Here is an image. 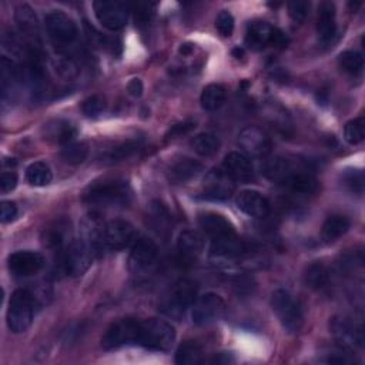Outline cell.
<instances>
[{
	"label": "cell",
	"instance_id": "1",
	"mask_svg": "<svg viewBox=\"0 0 365 365\" xmlns=\"http://www.w3.org/2000/svg\"><path fill=\"white\" fill-rule=\"evenodd\" d=\"M264 175L298 195H308L317 190V180L308 163L288 157H274L262 167Z\"/></svg>",
	"mask_w": 365,
	"mask_h": 365
},
{
	"label": "cell",
	"instance_id": "2",
	"mask_svg": "<svg viewBox=\"0 0 365 365\" xmlns=\"http://www.w3.org/2000/svg\"><path fill=\"white\" fill-rule=\"evenodd\" d=\"M131 197L130 187L125 181L106 180L91 184L83 195L87 205L96 208H113L128 204Z\"/></svg>",
	"mask_w": 365,
	"mask_h": 365
},
{
	"label": "cell",
	"instance_id": "3",
	"mask_svg": "<svg viewBox=\"0 0 365 365\" xmlns=\"http://www.w3.org/2000/svg\"><path fill=\"white\" fill-rule=\"evenodd\" d=\"M174 342L175 329L170 322L158 318L140 321L135 344L151 351L167 352L171 349Z\"/></svg>",
	"mask_w": 365,
	"mask_h": 365
},
{
	"label": "cell",
	"instance_id": "4",
	"mask_svg": "<svg viewBox=\"0 0 365 365\" xmlns=\"http://www.w3.org/2000/svg\"><path fill=\"white\" fill-rule=\"evenodd\" d=\"M37 298L27 289H16L7 308V327L14 334L27 331L33 322Z\"/></svg>",
	"mask_w": 365,
	"mask_h": 365
},
{
	"label": "cell",
	"instance_id": "5",
	"mask_svg": "<svg viewBox=\"0 0 365 365\" xmlns=\"http://www.w3.org/2000/svg\"><path fill=\"white\" fill-rule=\"evenodd\" d=\"M271 307L287 332L297 334L301 329L304 324L302 309L288 291H274L271 295Z\"/></svg>",
	"mask_w": 365,
	"mask_h": 365
},
{
	"label": "cell",
	"instance_id": "6",
	"mask_svg": "<svg viewBox=\"0 0 365 365\" xmlns=\"http://www.w3.org/2000/svg\"><path fill=\"white\" fill-rule=\"evenodd\" d=\"M197 295L195 282L191 279H180L163 299L160 308L167 317L180 318L194 304Z\"/></svg>",
	"mask_w": 365,
	"mask_h": 365
},
{
	"label": "cell",
	"instance_id": "7",
	"mask_svg": "<svg viewBox=\"0 0 365 365\" xmlns=\"http://www.w3.org/2000/svg\"><path fill=\"white\" fill-rule=\"evenodd\" d=\"M135 241V230L125 220H111L100 227L98 232V245L121 251L130 247Z\"/></svg>",
	"mask_w": 365,
	"mask_h": 365
},
{
	"label": "cell",
	"instance_id": "8",
	"mask_svg": "<svg viewBox=\"0 0 365 365\" xmlns=\"http://www.w3.org/2000/svg\"><path fill=\"white\" fill-rule=\"evenodd\" d=\"M93 245L83 240L73 241L63 255V269L71 277L83 275L93 262Z\"/></svg>",
	"mask_w": 365,
	"mask_h": 365
},
{
	"label": "cell",
	"instance_id": "9",
	"mask_svg": "<svg viewBox=\"0 0 365 365\" xmlns=\"http://www.w3.org/2000/svg\"><path fill=\"white\" fill-rule=\"evenodd\" d=\"M14 20L23 40H26L29 46V51L31 56H37V50L41 46L40 41V29L38 20L34 10L29 4H19L14 11Z\"/></svg>",
	"mask_w": 365,
	"mask_h": 365
},
{
	"label": "cell",
	"instance_id": "10",
	"mask_svg": "<svg viewBox=\"0 0 365 365\" xmlns=\"http://www.w3.org/2000/svg\"><path fill=\"white\" fill-rule=\"evenodd\" d=\"M225 311L224 299L214 292L198 297L192 304V322L195 325H208L222 317Z\"/></svg>",
	"mask_w": 365,
	"mask_h": 365
},
{
	"label": "cell",
	"instance_id": "11",
	"mask_svg": "<svg viewBox=\"0 0 365 365\" xmlns=\"http://www.w3.org/2000/svg\"><path fill=\"white\" fill-rule=\"evenodd\" d=\"M138 324L140 321L133 318L118 319L114 324H111L101 339L103 348L114 349L127 344H135L137 334H138Z\"/></svg>",
	"mask_w": 365,
	"mask_h": 365
},
{
	"label": "cell",
	"instance_id": "12",
	"mask_svg": "<svg viewBox=\"0 0 365 365\" xmlns=\"http://www.w3.org/2000/svg\"><path fill=\"white\" fill-rule=\"evenodd\" d=\"M94 14L98 23L108 30H120L128 17V6L121 1L100 0L93 3Z\"/></svg>",
	"mask_w": 365,
	"mask_h": 365
},
{
	"label": "cell",
	"instance_id": "13",
	"mask_svg": "<svg viewBox=\"0 0 365 365\" xmlns=\"http://www.w3.org/2000/svg\"><path fill=\"white\" fill-rule=\"evenodd\" d=\"M44 23L50 38L57 44H70L77 37V26L74 20L63 11L54 10L47 13Z\"/></svg>",
	"mask_w": 365,
	"mask_h": 365
},
{
	"label": "cell",
	"instance_id": "14",
	"mask_svg": "<svg viewBox=\"0 0 365 365\" xmlns=\"http://www.w3.org/2000/svg\"><path fill=\"white\" fill-rule=\"evenodd\" d=\"M238 144L247 155L255 158L267 157L272 148V143L268 134L257 125H248L242 128L238 134Z\"/></svg>",
	"mask_w": 365,
	"mask_h": 365
},
{
	"label": "cell",
	"instance_id": "15",
	"mask_svg": "<svg viewBox=\"0 0 365 365\" xmlns=\"http://www.w3.org/2000/svg\"><path fill=\"white\" fill-rule=\"evenodd\" d=\"M331 332L335 339L345 349H352L354 346H362L364 332L362 327L356 325L354 321L345 317H334L331 319Z\"/></svg>",
	"mask_w": 365,
	"mask_h": 365
},
{
	"label": "cell",
	"instance_id": "16",
	"mask_svg": "<svg viewBox=\"0 0 365 365\" xmlns=\"http://www.w3.org/2000/svg\"><path fill=\"white\" fill-rule=\"evenodd\" d=\"M235 190V181L224 171V168L211 170L204 181V198L227 200Z\"/></svg>",
	"mask_w": 365,
	"mask_h": 365
},
{
	"label": "cell",
	"instance_id": "17",
	"mask_svg": "<svg viewBox=\"0 0 365 365\" xmlns=\"http://www.w3.org/2000/svg\"><path fill=\"white\" fill-rule=\"evenodd\" d=\"M9 269L17 277H30L44 267V258L36 251H16L9 255Z\"/></svg>",
	"mask_w": 365,
	"mask_h": 365
},
{
	"label": "cell",
	"instance_id": "18",
	"mask_svg": "<svg viewBox=\"0 0 365 365\" xmlns=\"http://www.w3.org/2000/svg\"><path fill=\"white\" fill-rule=\"evenodd\" d=\"M157 244L148 237H140L131 245L130 265L135 271H143L151 267L157 258Z\"/></svg>",
	"mask_w": 365,
	"mask_h": 365
},
{
	"label": "cell",
	"instance_id": "19",
	"mask_svg": "<svg viewBox=\"0 0 365 365\" xmlns=\"http://www.w3.org/2000/svg\"><path fill=\"white\" fill-rule=\"evenodd\" d=\"M222 168L234 181L250 182L251 180H254V167L250 158L242 153H228L224 158Z\"/></svg>",
	"mask_w": 365,
	"mask_h": 365
},
{
	"label": "cell",
	"instance_id": "20",
	"mask_svg": "<svg viewBox=\"0 0 365 365\" xmlns=\"http://www.w3.org/2000/svg\"><path fill=\"white\" fill-rule=\"evenodd\" d=\"M237 207L247 215L254 218H264L269 214L268 200L258 191L245 190L237 197Z\"/></svg>",
	"mask_w": 365,
	"mask_h": 365
},
{
	"label": "cell",
	"instance_id": "21",
	"mask_svg": "<svg viewBox=\"0 0 365 365\" xmlns=\"http://www.w3.org/2000/svg\"><path fill=\"white\" fill-rule=\"evenodd\" d=\"M317 31L319 41L324 46H328L334 41L336 36V23H335V6L329 1H322L318 7L317 19Z\"/></svg>",
	"mask_w": 365,
	"mask_h": 365
},
{
	"label": "cell",
	"instance_id": "22",
	"mask_svg": "<svg viewBox=\"0 0 365 365\" xmlns=\"http://www.w3.org/2000/svg\"><path fill=\"white\" fill-rule=\"evenodd\" d=\"M274 30L275 27H272L267 21H251L245 31V46L255 51L271 46Z\"/></svg>",
	"mask_w": 365,
	"mask_h": 365
},
{
	"label": "cell",
	"instance_id": "23",
	"mask_svg": "<svg viewBox=\"0 0 365 365\" xmlns=\"http://www.w3.org/2000/svg\"><path fill=\"white\" fill-rule=\"evenodd\" d=\"M247 250H248L247 242H244L235 234L214 238L211 242V247H210V251L212 255L225 257V258L240 257L244 252H247Z\"/></svg>",
	"mask_w": 365,
	"mask_h": 365
},
{
	"label": "cell",
	"instance_id": "24",
	"mask_svg": "<svg viewBox=\"0 0 365 365\" xmlns=\"http://www.w3.org/2000/svg\"><path fill=\"white\" fill-rule=\"evenodd\" d=\"M77 134L76 127L67 120H51L44 124L43 135L47 141L56 144H68Z\"/></svg>",
	"mask_w": 365,
	"mask_h": 365
},
{
	"label": "cell",
	"instance_id": "25",
	"mask_svg": "<svg viewBox=\"0 0 365 365\" xmlns=\"http://www.w3.org/2000/svg\"><path fill=\"white\" fill-rule=\"evenodd\" d=\"M198 224H200L201 230L207 235H210L212 240L224 237V235L235 234L232 224L224 215L217 214V212L201 214L198 218Z\"/></svg>",
	"mask_w": 365,
	"mask_h": 365
},
{
	"label": "cell",
	"instance_id": "26",
	"mask_svg": "<svg viewBox=\"0 0 365 365\" xmlns=\"http://www.w3.org/2000/svg\"><path fill=\"white\" fill-rule=\"evenodd\" d=\"M202 171V164L192 158H181L168 170V180L173 184H182L197 177Z\"/></svg>",
	"mask_w": 365,
	"mask_h": 365
},
{
	"label": "cell",
	"instance_id": "27",
	"mask_svg": "<svg viewBox=\"0 0 365 365\" xmlns=\"http://www.w3.org/2000/svg\"><path fill=\"white\" fill-rule=\"evenodd\" d=\"M177 248L180 254L187 258V259H195L202 248H204V241L202 237L192 230H185L178 235L177 240Z\"/></svg>",
	"mask_w": 365,
	"mask_h": 365
},
{
	"label": "cell",
	"instance_id": "28",
	"mask_svg": "<svg viewBox=\"0 0 365 365\" xmlns=\"http://www.w3.org/2000/svg\"><path fill=\"white\" fill-rule=\"evenodd\" d=\"M349 227H351V221L348 220V217L341 214L329 215L322 224V231H321L322 238L327 242H332L339 237H342L349 230Z\"/></svg>",
	"mask_w": 365,
	"mask_h": 365
},
{
	"label": "cell",
	"instance_id": "29",
	"mask_svg": "<svg viewBox=\"0 0 365 365\" xmlns=\"http://www.w3.org/2000/svg\"><path fill=\"white\" fill-rule=\"evenodd\" d=\"M225 98H227L225 87L222 84L212 83L204 87L200 97V103L204 110L214 111V110H218L225 103Z\"/></svg>",
	"mask_w": 365,
	"mask_h": 365
},
{
	"label": "cell",
	"instance_id": "30",
	"mask_svg": "<svg viewBox=\"0 0 365 365\" xmlns=\"http://www.w3.org/2000/svg\"><path fill=\"white\" fill-rule=\"evenodd\" d=\"M220 138L212 133H200L191 138L190 147L201 157H210L220 150Z\"/></svg>",
	"mask_w": 365,
	"mask_h": 365
},
{
	"label": "cell",
	"instance_id": "31",
	"mask_svg": "<svg viewBox=\"0 0 365 365\" xmlns=\"http://www.w3.org/2000/svg\"><path fill=\"white\" fill-rule=\"evenodd\" d=\"M26 180L30 185L34 187H44L51 182L53 173L50 167L43 161H36L30 164L26 170Z\"/></svg>",
	"mask_w": 365,
	"mask_h": 365
},
{
	"label": "cell",
	"instance_id": "32",
	"mask_svg": "<svg viewBox=\"0 0 365 365\" xmlns=\"http://www.w3.org/2000/svg\"><path fill=\"white\" fill-rule=\"evenodd\" d=\"M202 348L194 341H187L180 345L175 352V362L180 365H194L202 362Z\"/></svg>",
	"mask_w": 365,
	"mask_h": 365
},
{
	"label": "cell",
	"instance_id": "33",
	"mask_svg": "<svg viewBox=\"0 0 365 365\" xmlns=\"http://www.w3.org/2000/svg\"><path fill=\"white\" fill-rule=\"evenodd\" d=\"M338 64L342 71H345L351 76H358L364 70V57L359 51L346 50L339 54Z\"/></svg>",
	"mask_w": 365,
	"mask_h": 365
},
{
	"label": "cell",
	"instance_id": "34",
	"mask_svg": "<svg viewBox=\"0 0 365 365\" xmlns=\"http://www.w3.org/2000/svg\"><path fill=\"white\" fill-rule=\"evenodd\" d=\"M60 155L63 161L67 164H71V165L81 164L88 155V145L83 141H71L63 145Z\"/></svg>",
	"mask_w": 365,
	"mask_h": 365
},
{
	"label": "cell",
	"instance_id": "35",
	"mask_svg": "<svg viewBox=\"0 0 365 365\" xmlns=\"http://www.w3.org/2000/svg\"><path fill=\"white\" fill-rule=\"evenodd\" d=\"M51 67L54 68V71L57 73L58 77H61L63 80H67V81H73L78 76V66L76 64V61L63 54L51 58Z\"/></svg>",
	"mask_w": 365,
	"mask_h": 365
},
{
	"label": "cell",
	"instance_id": "36",
	"mask_svg": "<svg viewBox=\"0 0 365 365\" xmlns=\"http://www.w3.org/2000/svg\"><path fill=\"white\" fill-rule=\"evenodd\" d=\"M328 269L322 262H312L304 275L305 284L307 287L312 288V289H319L322 288L327 282H328Z\"/></svg>",
	"mask_w": 365,
	"mask_h": 365
},
{
	"label": "cell",
	"instance_id": "37",
	"mask_svg": "<svg viewBox=\"0 0 365 365\" xmlns=\"http://www.w3.org/2000/svg\"><path fill=\"white\" fill-rule=\"evenodd\" d=\"M365 137V121L362 117L348 121L344 127V138L346 143L355 145L359 144Z\"/></svg>",
	"mask_w": 365,
	"mask_h": 365
},
{
	"label": "cell",
	"instance_id": "38",
	"mask_svg": "<svg viewBox=\"0 0 365 365\" xmlns=\"http://www.w3.org/2000/svg\"><path fill=\"white\" fill-rule=\"evenodd\" d=\"M138 147H140L138 141H135V140H127V141L121 143L120 145L111 148V150L104 155V158L108 160V161H120V160H124V158L133 155V154L138 150Z\"/></svg>",
	"mask_w": 365,
	"mask_h": 365
},
{
	"label": "cell",
	"instance_id": "39",
	"mask_svg": "<svg viewBox=\"0 0 365 365\" xmlns=\"http://www.w3.org/2000/svg\"><path fill=\"white\" fill-rule=\"evenodd\" d=\"M106 108V98L100 94H93L81 103V111L87 117H97Z\"/></svg>",
	"mask_w": 365,
	"mask_h": 365
},
{
	"label": "cell",
	"instance_id": "40",
	"mask_svg": "<svg viewBox=\"0 0 365 365\" xmlns=\"http://www.w3.org/2000/svg\"><path fill=\"white\" fill-rule=\"evenodd\" d=\"M287 9H288V14L292 19V21L302 23L309 13V1L292 0V1L287 3Z\"/></svg>",
	"mask_w": 365,
	"mask_h": 365
},
{
	"label": "cell",
	"instance_id": "41",
	"mask_svg": "<svg viewBox=\"0 0 365 365\" xmlns=\"http://www.w3.org/2000/svg\"><path fill=\"white\" fill-rule=\"evenodd\" d=\"M344 182L351 191L362 194V191H364V173L361 170H349L344 174Z\"/></svg>",
	"mask_w": 365,
	"mask_h": 365
},
{
	"label": "cell",
	"instance_id": "42",
	"mask_svg": "<svg viewBox=\"0 0 365 365\" xmlns=\"http://www.w3.org/2000/svg\"><path fill=\"white\" fill-rule=\"evenodd\" d=\"M215 27L218 30V33L224 37H230L234 31V17L230 11L222 10L215 20Z\"/></svg>",
	"mask_w": 365,
	"mask_h": 365
},
{
	"label": "cell",
	"instance_id": "43",
	"mask_svg": "<svg viewBox=\"0 0 365 365\" xmlns=\"http://www.w3.org/2000/svg\"><path fill=\"white\" fill-rule=\"evenodd\" d=\"M63 228L64 227L57 224L53 228L46 230V232H44V244L48 245V247H54V248L60 247L64 242V238H66V234H64Z\"/></svg>",
	"mask_w": 365,
	"mask_h": 365
},
{
	"label": "cell",
	"instance_id": "44",
	"mask_svg": "<svg viewBox=\"0 0 365 365\" xmlns=\"http://www.w3.org/2000/svg\"><path fill=\"white\" fill-rule=\"evenodd\" d=\"M153 9L154 6L150 4V3H137L135 6V11H134V17H135V21L143 24V23H148L151 16H153Z\"/></svg>",
	"mask_w": 365,
	"mask_h": 365
},
{
	"label": "cell",
	"instance_id": "45",
	"mask_svg": "<svg viewBox=\"0 0 365 365\" xmlns=\"http://www.w3.org/2000/svg\"><path fill=\"white\" fill-rule=\"evenodd\" d=\"M195 127V123H192V121H184V123H180V124H175V125H173L170 130H168V133H167V138L170 140H173V138H178V137H181V135H184V134H187V133H190L192 128Z\"/></svg>",
	"mask_w": 365,
	"mask_h": 365
},
{
	"label": "cell",
	"instance_id": "46",
	"mask_svg": "<svg viewBox=\"0 0 365 365\" xmlns=\"http://www.w3.org/2000/svg\"><path fill=\"white\" fill-rule=\"evenodd\" d=\"M17 185V174L13 171H4L0 177V190L1 192H9Z\"/></svg>",
	"mask_w": 365,
	"mask_h": 365
},
{
	"label": "cell",
	"instance_id": "47",
	"mask_svg": "<svg viewBox=\"0 0 365 365\" xmlns=\"http://www.w3.org/2000/svg\"><path fill=\"white\" fill-rule=\"evenodd\" d=\"M0 215L1 222H11L17 217V205L13 201H3Z\"/></svg>",
	"mask_w": 365,
	"mask_h": 365
},
{
	"label": "cell",
	"instance_id": "48",
	"mask_svg": "<svg viewBox=\"0 0 365 365\" xmlns=\"http://www.w3.org/2000/svg\"><path fill=\"white\" fill-rule=\"evenodd\" d=\"M84 29H86V33H87V37H88L90 43H93L98 47H106L107 46V43H106L107 38L101 33H98L93 26H90L87 21L84 23Z\"/></svg>",
	"mask_w": 365,
	"mask_h": 365
},
{
	"label": "cell",
	"instance_id": "49",
	"mask_svg": "<svg viewBox=\"0 0 365 365\" xmlns=\"http://www.w3.org/2000/svg\"><path fill=\"white\" fill-rule=\"evenodd\" d=\"M127 91L133 96V97H140L143 94V83L140 78H133L128 84H127Z\"/></svg>",
	"mask_w": 365,
	"mask_h": 365
},
{
	"label": "cell",
	"instance_id": "50",
	"mask_svg": "<svg viewBox=\"0 0 365 365\" xmlns=\"http://www.w3.org/2000/svg\"><path fill=\"white\" fill-rule=\"evenodd\" d=\"M191 50V46L190 44H184L181 48H180V51L182 53V54H185V53H188Z\"/></svg>",
	"mask_w": 365,
	"mask_h": 365
}]
</instances>
